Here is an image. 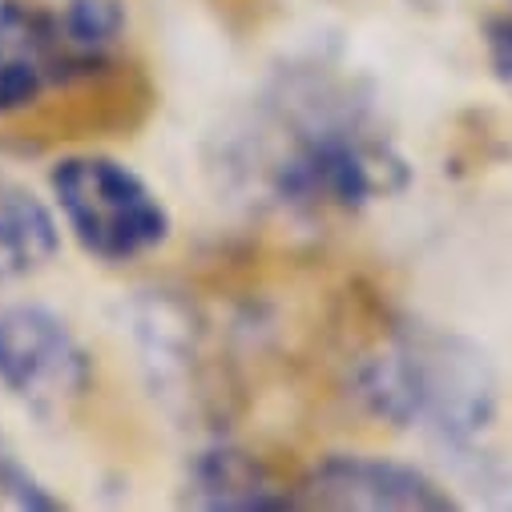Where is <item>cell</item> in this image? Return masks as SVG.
<instances>
[{"instance_id": "obj_1", "label": "cell", "mask_w": 512, "mask_h": 512, "mask_svg": "<svg viewBox=\"0 0 512 512\" xmlns=\"http://www.w3.org/2000/svg\"><path fill=\"white\" fill-rule=\"evenodd\" d=\"M218 170L295 218L355 214L408 186V162L379 130L371 101L327 65L275 77L226 138Z\"/></svg>"}, {"instance_id": "obj_2", "label": "cell", "mask_w": 512, "mask_h": 512, "mask_svg": "<svg viewBox=\"0 0 512 512\" xmlns=\"http://www.w3.org/2000/svg\"><path fill=\"white\" fill-rule=\"evenodd\" d=\"M351 396L379 424L460 448L496 416V371L464 335L428 323H396L355 363Z\"/></svg>"}, {"instance_id": "obj_3", "label": "cell", "mask_w": 512, "mask_h": 512, "mask_svg": "<svg viewBox=\"0 0 512 512\" xmlns=\"http://www.w3.org/2000/svg\"><path fill=\"white\" fill-rule=\"evenodd\" d=\"M121 37V0H65L57 9L0 0V117L25 113L49 89L97 77Z\"/></svg>"}, {"instance_id": "obj_4", "label": "cell", "mask_w": 512, "mask_h": 512, "mask_svg": "<svg viewBox=\"0 0 512 512\" xmlns=\"http://www.w3.org/2000/svg\"><path fill=\"white\" fill-rule=\"evenodd\" d=\"M49 190L65 230L97 263L121 267L158 250L170 230V206L125 162L109 154H69L49 170Z\"/></svg>"}, {"instance_id": "obj_5", "label": "cell", "mask_w": 512, "mask_h": 512, "mask_svg": "<svg viewBox=\"0 0 512 512\" xmlns=\"http://www.w3.org/2000/svg\"><path fill=\"white\" fill-rule=\"evenodd\" d=\"M93 383V355L77 331L41 303L0 307V388L25 412H69Z\"/></svg>"}, {"instance_id": "obj_6", "label": "cell", "mask_w": 512, "mask_h": 512, "mask_svg": "<svg viewBox=\"0 0 512 512\" xmlns=\"http://www.w3.org/2000/svg\"><path fill=\"white\" fill-rule=\"evenodd\" d=\"M130 339L154 400L174 416H202L214 404L210 359L198 315L170 291H146L130 303Z\"/></svg>"}, {"instance_id": "obj_7", "label": "cell", "mask_w": 512, "mask_h": 512, "mask_svg": "<svg viewBox=\"0 0 512 512\" xmlns=\"http://www.w3.org/2000/svg\"><path fill=\"white\" fill-rule=\"evenodd\" d=\"M295 508H359V512H448L452 492L424 468L367 456L331 452L295 484Z\"/></svg>"}, {"instance_id": "obj_8", "label": "cell", "mask_w": 512, "mask_h": 512, "mask_svg": "<svg viewBox=\"0 0 512 512\" xmlns=\"http://www.w3.org/2000/svg\"><path fill=\"white\" fill-rule=\"evenodd\" d=\"M182 496L190 508H234V512H267L295 508V492L271 476V468L238 444L214 440L198 448L186 464Z\"/></svg>"}, {"instance_id": "obj_9", "label": "cell", "mask_w": 512, "mask_h": 512, "mask_svg": "<svg viewBox=\"0 0 512 512\" xmlns=\"http://www.w3.org/2000/svg\"><path fill=\"white\" fill-rule=\"evenodd\" d=\"M61 250L53 210L25 186L0 182V291L49 267Z\"/></svg>"}, {"instance_id": "obj_10", "label": "cell", "mask_w": 512, "mask_h": 512, "mask_svg": "<svg viewBox=\"0 0 512 512\" xmlns=\"http://www.w3.org/2000/svg\"><path fill=\"white\" fill-rule=\"evenodd\" d=\"M65 500L21 460V452L0 432V512H57Z\"/></svg>"}, {"instance_id": "obj_11", "label": "cell", "mask_w": 512, "mask_h": 512, "mask_svg": "<svg viewBox=\"0 0 512 512\" xmlns=\"http://www.w3.org/2000/svg\"><path fill=\"white\" fill-rule=\"evenodd\" d=\"M484 49H488L492 77L512 93V17L488 21V29H484Z\"/></svg>"}]
</instances>
